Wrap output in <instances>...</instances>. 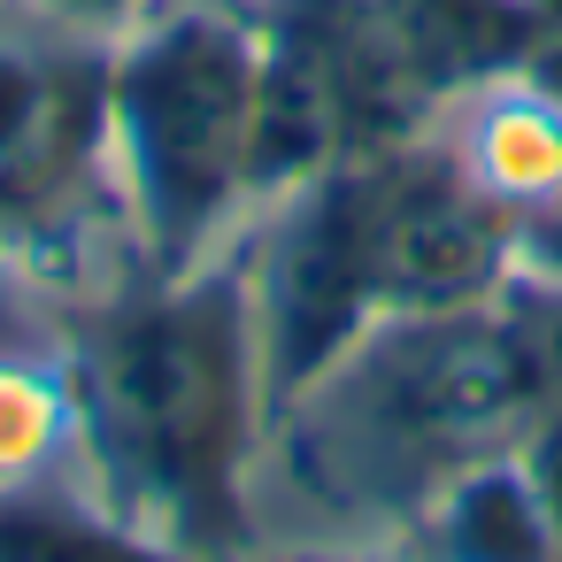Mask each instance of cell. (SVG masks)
<instances>
[{"mask_svg":"<svg viewBox=\"0 0 562 562\" xmlns=\"http://www.w3.org/2000/svg\"><path fill=\"white\" fill-rule=\"evenodd\" d=\"M47 285L86 431V493L178 554L239 562L270 424L239 239L193 270H155L124 224H109Z\"/></svg>","mask_w":562,"mask_h":562,"instance_id":"cell-1","label":"cell"},{"mask_svg":"<svg viewBox=\"0 0 562 562\" xmlns=\"http://www.w3.org/2000/svg\"><path fill=\"white\" fill-rule=\"evenodd\" d=\"M547 401L508 285L470 308H393L270 408L247 547H401L424 501L516 447Z\"/></svg>","mask_w":562,"mask_h":562,"instance_id":"cell-2","label":"cell"},{"mask_svg":"<svg viewBox=\"0 0 562 562\" xmlns=\"http://www.w3.org/2000/svg\"><path fill=\"white\" fill-rule=\"evenodd\" d=\"M255 0H155L109 63V193L155 270H193L255 216Z\"/></svg>","mask_w":562,"mask_h":562,"instance_id":"cell-3","label":"cell"},{"mask_svg":"<svg viewBox=\"0 0 562 562\" xmlns=\"http://www.w3.org/2000/svg\"><path fill=\"white\" fill-rule=\"evenodd\" d=\"M109 63L116 40L0 0V255L24 270L55 278L116 224Z\"/></svg>","mask_w":562,"mask_h":562,"instance_id":"cell-4","label":"cell"},{"mask_svg":"<svg viewBox=\"0 0 562 562\" xmlns=\"http://www.w3.org/2000/svg\"><path fill=\"white\" fill-rule=\"evenodd\" d=\"M239 278L255 308V347H262V385L270 408L308 385L331 355H347L378 316V278L362 247V201H355V162H331L239 224Z\"/></svg>","mask_w":562,"mask_h":562,"instance_id":"cell-5","label":"cell"},{"mask_svg":"<svg viewBox=\"0 0 562 562\" xmlns=\"http://www.w3.org/2000/svg\"><path fill=\"white\" fill-rule=\"evenodd\" d=\"M355 201H362V247L385 316L393 308H470L493 301L524 270V224L470 186V170L447 155V139L424 124L408 139L362 147Z\"/></svg>","mask_w":562,"mask_h":562,"instance_id":"cell-6","label":"cell"},{"mask_svg":"<svg viewBox=\"0 0 562 562\" xmlns=\"http://www.w3.org/2000/svg\"><path fill=\"white\" fill-rule=\"evenodd\" d=\"M0 493H86V431L55 285L9 255H0Z\"/></svg>","mask_w":562,"mask_h":562,"instance_id":"cell-7","label":"cell"},{"mask_svg":"<svg viewBox=\"0 0 562 562\" xmlns=\"http://www.w3.org/2000/svg\"><path fill=\"white\" fill-rule=\"evenodd\" d=\"M431 132L470 170V186L485 201H501L516 224H531L539 209L562 201V101L531 70H508V78L454 93L431 116Z\"/></svg>","mask_w":562,"mask_h":562,"instance_id":"cell-8","label":"cell"},{"mask_svg":"<svg viewBox=\"0 0 562 562\" xmlns=\"http://www.w3.org/2000/svg\"><path fill=\"white\" fill-rule=\"evenodd\" d=\"M378 16H385L393 55L408 63L416 93L431 101V116L454 93L524 70L531 47L547 40L531 0H378Z\"/></svg>","mask_w":562,"mask_h":562,"instance_id":"cell-9","label":"cell"},{"mask_svg":"<svg viewBox=\"0 0 562 562\" xmlns=\"http://www.w3.org/2000/svg\"><path fill=\"white\" fill-rule=\"evenodd\" d=\"M401 554L408 562H562V531L539 508L516 447H501L454 470L424 501V516L401 531Z\"/></svg>","mask_w":562,"mask_h":562,"instance_id":"cell-10","label":"cell"},{"mask_svg":"<svg viewBox=\"0 0 562 562\" xmlns=\"http://www.w3.org/2000/svg\"><path fill=\"white\" fill-rule=\"evenodd\" d=\"M0 562H201V554H178L116 524L86 493H0Z\"/></svg>","mask_w":562,"mask_h":562,"instance_id":"cell-11","label":"cell"},{"mask_svg":"<svg viewBox=\"0 0 562 562\" xmlns=\"http://www.w3.org/2000/svg\"><path fill=\"white\" fill-rule=\"evenodd\" d=\"M508 301L539 347V370H547V393H562V278L554 270H516L508 278Z\"/></svg>","mask_w":562,"mask_h":562,"instance_id":"cell-12","label":"cell"},{"mask_svg":"<svg viewBox=\"0 0 562 562\" xmlns=\"http://www.w3.org/2000/svg\"><path fill=\"white\" fill-rule=\"evenodd\" d=\"M516 462H524V477H531V493H539V508L554 516V531H562V393L516 431Z\"/></svg>","mask_w":562,"mask_h":562,"instance_id":"cell-13","label":"cell"},{"mask_svg":"<svg viewBox=\"0 0 562 562\" xmlns=\"http://www.w3.org/2000/svg\"><path fill=\"white\" fill-rule=\"evenodd\" d=\"M32 9H47V16H63V24H78V32H101V40H124L155 0H32Z\"/></svg>","mask_w":562,"mask_h":562,"instance_id":"cell-14","label":"cell"},{"mask_svg":"<svg viewBox=\"0 0 562 562\" xmlns=\"http://www.w3.org/2000/svg\"><path fill=\"white\" fill-rule=\"evenodd\" d=\"M247 562H408L401 547H247Z\"/></svg>","mask_w":562,"mask_h":562,"instance_id":"cell-15","label":"cell"}]
</instances>
